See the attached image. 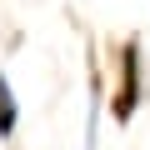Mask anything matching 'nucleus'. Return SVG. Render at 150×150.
<instances>
[{"label":"nucleus","instance_id":"nucleus-1","mask_svg":"<svg viewBox=\"0 0 150 150\" xmlns=\"http://www.w3.org/2000/svg\"><path fill=\"white\" fill-rule=\"evenodd\" d=\"M145 95H150L145 90V45L130 35V40L115 45V80H110V115H115V125H130L140 115Z\"/></svg>","mask_w":150,"mask_h":150},{"label":"nucleus","instance_id":"nucleus-2","mask_svg":"<svg viewBox=\"0 0 150 150\" xmlns=\"http://www.w3.org/2000/svg\"><path fill=\"white\" fill-rule=\"evenodd\" d=\"M100 110H105V80H100V70L90 65V90H85V130H80V145H75V150H100Z\"/></svg>","mask_w":150,"mask_h":150},{"label":"nucleus","instance_id":"nucleus-3","mask_svg":"<svg viewBox=\"0 0 150 150\" xmlns=\"http://www.w3.org/2000/svg\"><path fill=\"white\" fill-rule=\"evenodd\" d=\"M20 130V100H15V85H10V75L0 70V145H10Z\"/></svg>","mask_w":150,"mask_h":150}]
</instances>
